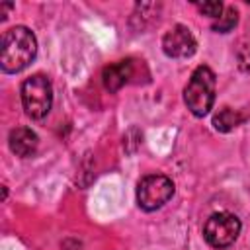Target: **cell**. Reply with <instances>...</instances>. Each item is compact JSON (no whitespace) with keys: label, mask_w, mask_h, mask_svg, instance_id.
I'll return each mask as SVG.
<instances>
[{"label":"cell","mask_w":250,"mask_h":250,"mask_svg":"<svg viewBox=\"0 0 250 250\" xmlns=\"http://www.w3.org/2000/svg\"><path fill=\"white\" fill-rule=\"evenodd\" d=\"M242 230V223L232 213H213L203 225V238L213 248L230 246Z\"/></svg>","instance_id":"obj_5"},{"label":"cell","mask_w":250,"mask_h":250,"mask_svg":"<svg viewBox=\"0 0 250 250\" xmlns=\"http://www.w3.org/2000/svg\"><path fill=\"white\" fill-rule=\"evenodd\" d=\"M37 55V39L25 25H14L2 35L0 66L6 74H16L27 68Z\"/></svg>","instance_id":"obj_1"},{"label":"cell","mask_w":250,"mask_h":250,"mask_svg":"<svg viewBox=\"0 0 250 250\" xmlns=\"http://www.w3.org/2000/svg\"><path fill=\"white\" fill-rule=\"evenodd\" d=\"M14 8V4H0V16H2V20H6L8 16H6V12L8 10H12Z\"/></svg>","instance_id":"obj_12"},{"label":"cell","mask_w":250,"mask_h":250,"mask_svg":"<svg viewBox=\"0 0 250 250\" xmlns=\"http://www.w3.org/2000/svg\"><path fill=\"white\" fill-rule=\"evenodd\" d=\"M244 119H246V115L242 111L232 109V107H223L213 115V127L221 133H229V131L236 129L238 125H242Z\"/></svg>","instance_id":"obj_9"},{"label":"cell","mask_w":250,"mask_h":250,"mask_svg":"<svg viewBox=\"0 0 250 250\" xmlns=\"http://www.w3.org/2000/svg\"><path fill=\"white\" fill-rule=\"evenodd\" d=\"M236 21H238V12H236L232 6H229V8H225L223 14L211 23V29L217 31V33H229V31L236 25Z\"/></svg>","instance_id":"obj_10"},{"label":"cell","mask_w":250,"mask_h":250,"mask_svg":"<svg viewBox=\"0 0 250 250\" xmlns=\"http://www.w3.org/2000/svg\"><path fill=\"white\" fill-rule=\"evenodd\" d=\"M131 76H133V61L131 59L117 61L104 68V72H102L104 88L107 92H117L119 88H123L129 82Z\"/></svg>","instance_id":"obj_8"},{"label":"cell","mask_w":250,"mask_h":250,"mask_svg":"<svg viewBox=\"0 0 250 250\" xmlns=\"http://www.w3.org/2000/svg\"><path fill=\"white\" fill-rule=\"evenodd\" d=\"M21 105L27 117L41 121L49 115L53 105V86L45 74H33L21 82Z\"/></svg>","instance_id":"obj_3"},{"label":"cell","mask_w":250,"mask_h":250,"mask_svg":"<svg viewBox=\"0 0 250 250\" xmlns=\"http://www.w3.org/2000/svg\"><path fill=\"white\" fill-rule=\"evenodd\" d=\"M184 102L188 105V109L195 115V117H205L215 104V72L207 66V64H199L186 88H184Z\"/></svg>","instance_id":"obj_2"},{"label":"cell","mask_w":250,"mask_h":250,"mask_svg":"<svg viewBox=\"0 0 250 250\" xmlns=\"http://www.w3.org/2000/svg\"><path fill=\"white\" fill-rule=\"evenodd\" d=\"M8 146L16 156L27 158V156L35 154V150L39 146V137L29 127H16L8 135Z\"/></svg>","instance_id":"obj_7"},{"label":"cell","mask_w":250,"mask_h":250,"mask_svg":"<svg viewBox=\"0 0 250 250\" xmlns=\"http://www.w3.org/2000/svg\"><path fill=\"white\" fill-rule=\"evenodd\" d=\"M174 195V182L164 174H146L137 184V203L143 211L164 207Z\"/></svg>","instance_id":"obj_4"},{"label":"cell","mask_w":250,"mask_h":250,"mask_svg":"<svg viewBox=\"0 0 250 250\" xmlns=\"http://www.w3.org/2000/svg\"><path fill=\"white\" fill-rule=\"evenodd\" d=\"M197 6V10L201 12V14H205V16H209V18H219L221 14H223V10H225V6L219 2V0H207V2H197L195 4Z\"/></svg>","instance_id":"obj_11"},{"label":"cell","mask_w":250,"mask_h":250,"mask_svg":"<svg viewBox=\"0 0 250 250\" xmlns=\"http://www.w3.org/2000/svg\"><path fill=\"white\" fill-rule=\"evenodd\" d=\"M162 51L170 59H188L197 51V41L186 25L178 23L162 35Z\"/></svg>","instance_id":"obj_6"}]
</instances>
